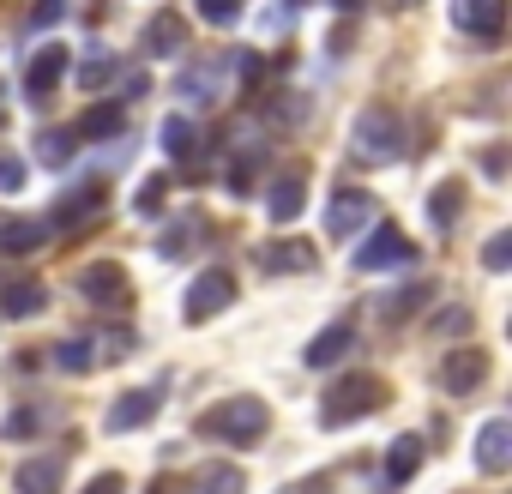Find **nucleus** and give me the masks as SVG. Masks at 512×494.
<instances>
[{
	"label": "nucleus",
	"instance_id": "obj_10",
	"mask_svg": "<svg viewBox=\"0 0 512 494\" xmlns=\"http://www.w3.org/2000/svg\"><path fill=\"white\" fill-rule=\"evenodd\" d=\"M440 386H446L452 398H470V392H482V386H488V350H476V344L452 350V356L440 362Z\"/></svg>",
	"mask_w": 512,
	"mask_h": 494
},
{
	"label": "nucleus",
	"instance_id": "obj_25",
	"mask_svg": "<svg viewBox=\"0 0 512 494\" xmlns=\"http://www.w3.org/2000/svg\"><path fill=\"white\" fill-rule=\"evenodd\" d=\"M199 229H205V217H199V211H187L181 223H169V235L157 241V254H163V260H187V254H193V247L205 241Z\"/></svg>",
	"mask_w": 512,
	"mask_h": 494
},
{
	"label": "nucleus",
	"instance_id": "obj_19",
	"mask_svg": "<svg viewBox=\"0 0 512 494\" xmlns=\"http://www.w3.org/2000/svg\"><path fill=\"white\" fill-rule=\"evenodd\" d=\"M350 350H356V326H350V320H338V326H326L320 338H308L302 362H308V368H332V362H344Z\"/></svg>",
	"mask_w": 512,
	"mask_h": 494
},
{
	"label": "nucleus",
	"instance_id": "obj_21",
	"mask_svg": "<svg viewBox=\"0 0 512 494\" xmlns=\"http://www.w3.org/2000/svg\"><path fill=\"white\" fill-rule=\"evenodd\" d=\"M61 476H67V464L55 452H43V458H25L13 482H19V494H61Z\"/></svg>",
	"mask_w": 512,
	"mask_h": 494
},
{
	"label": "nucleus",
	"instance_id": "obj_31",
	"mask_svg": "<svg viewBox=\"0 0 512 494\" xmlns=\"http://www.w3.org/2000/svg\"><path fill=\"white\" fill-rule=\"evenodd\" d=\"M43 422H49V410H43V404H19L0 434H7V440H37V434H43Z\"/></svg>",
	"mask_w": 512,
	"mask_h": 494
},
{
	"label": "nucleus",
	"instance_id": "obj_22",
	"mask_svg": "<svg viewBox=\"0 0 512 494\" xmlns=\"http://www.w3.org/2000/svg\"><path fill=\"white\" fill-rule=\"evenodd\" d=\"M49 308V290L31 284V278H13V284H0V314H13V320H31Z\"/></svg>",
	"mask_w": 512,
	"mask_h": 494
},
{
	"label": "nucleus",
	"instance_id": "obj_41",
	"mask_svg": "<svg viewBox=\"0 0 512 494\" xmlns=\"http://www.w3.org/2000/svg\"><path fill=\"white\" fill-rule=\"evenodd\" d=\"M79 494H127V482H121L115 470H103V476H91V482H85Z\"/></svg>",
	"mask_w": 512,
	"mask_h": 494
},
{
	"label": "nucleus",
	"instance_id": "obj_27",
	"mask_svg": "<svg viewBox=\"0 0 512 494\" xmlns=\"http://www.w3.org/2000/svg\"><path fill=\"white\" fill-rule=\"evenodd\" d=\"M193 494H247V470H235V464H205V470L193 476Z\"/></svg>",
	"mask_w": 512,
	"mask_h": 494
},
{
	"label": "nucleus",
	"instance_id": "obj_7",
	"mask_svg": "<svg viewBox=\"0 0 512 494\" xmlns=\"http://www.w3.org/2000/svg\"><path fill=\"white\" fill-rule=\"evenodd\" d=\"M452 25H458L470 43L494 49L500 31H506V0H452Z\"/></svg>",
	"mask_w": 512,
	"mask_h": 494
},
{
	"label": "nucleus",
	"instance_id": "obj_44",
	"mask_svg": "<svg viewBox=\"0 0 512 494\" xmlns=\"http://www.w3.org/2000/svg\"><path fill=\"white\" fill-rule=\"evenodd\" d=\"M145 494H169V482H151V488H145Z\"/></svg>",
	"mask_w": 512,
	"mask_h": 494
},
{
	"label": "nucleus",
	"instance_id": "obj_36",
	"mask_svg": "<svg viewBox=\"0 0 512 494\" xmlns=\"http://www.w3.org/2000/svg\"><path fill=\"white\" fill-rule=\"evenodd\" d=\"M482 266H488V272H506V266H512V235H506V229H500V235H488Z\"/></svg>",
	"mask_w": 512,
	"mask_h": 494
},
{
	"label": "nucleus",
	"instance_id": "obj_16",
	"mask_svg": "<svg viewBox=\"0 0 512 494\" xmlns=\"http://www.w3.org/2000/svg\"><path fill=\"white\" fill-rule=\"evenodd\" d=\"M302 205H308V175H302V169H284V175L266 187V211H272V223H296Z\"/></svg>",
	"mask_w": 512,
	"mask_h": 494
},
{
	"label": "nucleus",
	"instance_id": "obj_28",
	"mask_svg": "<svg viewBox=\"0 0 512 494\" xmlns=\"http://www.w3.org/2000/svg\"><path fill=\"white\" fill-rule=\"evenodd\" d=\"M163 151H169L175 163H193V157H199V133H193L187 115H169V121H163Z\"/></svg>",
	"mask_w": 512,
	"mask_h": 494
},
{
	"label": "nucleus",
	"instance_id": "obj_35",
	"mask_svg": "<svg viewBox=\"0 0 512 494\" xmlns=\"http://www.w3.org/2000/svg\"><path fill=\"white\" fill-rule=\"evenodd\" d=\"M205 25H235L241 19V0H193Z\"/></svg>",
	"mask_w": 512,
	"mask_h": 494
},
{
	"label": "nucleus",
	"instance_id": "obj_6",
	"mask_svg": "<svg viewBox=\"0 0 512 494\" xmlns=\"http://www.w3.org/2000/svg\"><path fill=\"white\" fill-rule=\"evenodd\" d=\"M416 260V241L398 229V223H380L362 247H356V272L368 278V272H386V266H410Z\"/></svg>",
	"mask_w": 512,
	"mask_h": 494
},
{
	"label": "nucleus",
	"instance_id": "obj_2",
	"mask_svg": "<svg viewBox=\"0 0 512 494\" xmlns=\"http://www.w3.org/2000/svg\"><path fill=\"white\" fill-rule=\"evenodd\" d=\"M380 404H386L380 374H338V380H326V392H320V422H326V428H344V422H356V416H368V410H380Z\"/></svg>",
	"mask_w": 512,
	"mask_h": 494
},
{
	"label": "nucleus",
	"instance_id": "obj_17",
	"mask_svg": "<svg viewBox=\"0 0 512 494\" xmlns=\"http://www.w3.org/2000/svg\"><path fill=\"white\" fill-rule=\"evenodd\" d=\"M422 458H428V446H422L416 434H398V440L386 446V470H380V488H392V494H398V488H404V482L422 470Z\"/></svg>",
	"mask_w": 512,
	"mask_h": 494
},
{
	"label": "nucleus",
	"instance_id": "obj_46",
	"mask_svg": "<svg viewBox=\"0 0 512 494\" xmlns=\"http://www.w3.org/2000/svg\"><path fill=\"white\" fill-rule=\"evenodd\" d=\"M398 7H416V0H398Z\"/></svg>",
	"mask_w": 512,
	"mask_h": 494
},
{
	"label": "nucleus",
	"instance_id": "obj_12",
	"mask_svg": "<svg viewBox=\"0 0 512 494\" xmlns=\"http://www.w3.org/2000/svg\"><path fill=\"white\" fill-rule=\"evenodd\" d=\"M368 217H374V193L368 187H338L332 205H326V235H356V229H368Z\"/></svg>",
	"mask_w": 512,
	"mask_h": 494
},
{
	"label": "nucleus",
	"instance_id": "obj_20",
	"mask_svg": "<svg viewBox=\"0 0 512 494\" xmlns=\"http://www.w3.org/2000/svg\"><path fill=\"white\" fill-rule=\"evenodd\" d=\"M43 241H49L43 217H0V254H37Z\"/></svg>",
	"mask_w": 512,
	"mask_h": 494
},
{
	"label": "nucleus",
	"instance_id": "obj_26",
	"mask_svg": "<svg viewBox=\"0 0 512 494\" xmlns=\"http://www.w3.org/2000/svg\"><path fill=\"white\" fill-rule=\"evenodd\" d=\"M97 362H103V344H97L91 332H79V338L55 344V368H67V374H85V368H97Z\"/></svg>",
	"mask_w": 512,
	"mask_h": 494
},
{
	"label": "nucleus",
	"instance_id": "obj_24",
	"mask_svg": "<svg viewBox=\"0 0 512 494\" xmlns=\"http://www.w3.org/2000/svg\"><path fill=\"white\" fill-rule=\"evenodd\" d=\"M260 157H266V145L253 139V133H241V145H235V163H229V193H253V175H260Z\"/></svg>",
	"mask_w": 512,
	"mask_h": 494
},
{
	"label": "nucleus",
	"instance_id": "obj_13",
	"mask_svg": "<svg viewBox=\"0 0 512 494\" xmlns=\"http://www.w3.org/2000/svg\"><path fill=\"white\" fill-rule=\"evenodd\" d=\"M157 410H163V386H133V392H121V398L109 404V434H133V428H145Z\"/></svg>",
	"mask_w": 512,
	"mask_h": 494
},
{
	"label": "nucleus",
	"instance_id": "obj_32",
	"mask_svg": "<svg viewBox=\"0 0 512 494\" xmlns=\"http://www.w3.org/2000/svg\"><path fill=\"white\" fill-rule=\"evenodd\" d=\"M428 284H410V290H398L392 302H386V320H404V314H416V308H428Z\"/></svg>",
	"mask_w": 512,
	"mask_h": 494
},
{
	"label": "nucleus",
	"instance_id": "obj_18",
	"mask_svg": "<svg viewBox=\"0 0 512 494\" xmlns=\"http://www.w3.org/2000/svg\"><path fill=\"white\" fill-rule=\"evenodd\" d=\"M187 49V19L181 13H151L145 19V55H157V61H169V55H181Z\"/></svg>",
	"mask_w": 512,
	"mask_h": 494
},
{
	"label": "nucleus",
	"instance_id": "obj_42",
	"mask_svg": "<svg viewBox=\"0 0 512 494\" xmlns=\"http://www.w3.org/2000/svg\"><path fill=\"white\" fill-rule=\"evenodd\" d=\"M235 73H241V85L253 91V85L266 79V61H260V55H241V61H235Z\"/></svg>",
	"mask_w": 512,
	"mask_h": 494
},
{
	"label": "nucleus",
	"instance_id": "obj_43",
	"mask_svg": "<svg viewBox=\"0 0 512 494\" xmlns=\"http://www.w3.org/2000/svg\"><path fill=\"white\" fill-rule=\"evenodd\" d=\"M332 7H344V13H356V7H362V0H332Z\"/></svg>",
	"mask_w": 512,
	"mask_h": 494
},
{
	"label": "nucleus",
	"instance_id": "obj_40",
	"mask_svg": "<svg viewBox=\"0 0 512 494\" xmlns=\"http://www.w3.org/2000/svg\"><path fill=\"white\" fill-rule=\"evenodd\" d=\"M25 187V163L19 157H0V193H19Z\"/></svg>",
	"mask_w": 512,
	"mask_h": 494
},
{
	"label": "nucleus",
	"instance_id": "obj_29",
	"mask_svg": "<svg viewBox=\"0 0 512 494\" xmlns=\"http://www.w3.org/2000/svg\"><path fill=\"white\" fill-rule=\"evenodd\" d=\"M458 211H464V181H440V187L428 193V217H434V229H452Z\"/></svg>",
	"mask_w": 512,
	"mask_h": 494
},
{
	"label": "nucleus",
	"instance_id": "obj_37",
	"mask_svg": "<svg viewBox=\"0 0 512 494\" xmlns=\"http://www.w3.org/2000/svg\"><path fill=\"white\" fill-rule=\"evenodd\" d=\"M115 79H121V103H127V97H145V91H151V73H145V67H133V73L121 67Z\"/></svg>",
	"mask_w": 512,
	"mask_h": 494
},
{
	"label": "nucleus",
	"instance_id": "obj_11",
	"mask_svg": "<svg viewBox=\"0 0 512 494\" xmlns=\"http://www.w3.org/2000/svg\"><path fill=\"white\" fill-rule=\"evenodd\" d=\"M61 73H67V49H61V43H43V49L25 61V103H49L55 85H61Z\"/></svg>",
	"mask_w": 512,
	"mask_h": 494
},
{
	"label": "nucleus",
	"instance_id": "obj_30",
	"mask_svg": "<svg viewBox=\"0 0 512 494\" xmlns=\"http://www.w3.org/2000/svg\"><path fill=\"white\" fill-rule=\"evenodd\" d=\"M79 151V139H73V127H49V133H37V163H49V169H61L67 157Z\"/></svg>",
	"mask_w": 512,
	"mask_h": 494
},
{
	"label": "nucleus",
	"instance_id": "obj_9",
	"mask_svg": "<svg viewBox=\"0 0 512 494\" xmlns=\"http://www.w3.org/2000/svg\"><path fill=\"white\" fill-rule=\"evenodd\" d=\"M314 266H320V247H314V241H302V235H272V241L260 247V272H272V278L314 272Z\"/></svg>",
	"mask_w": 512,
	"mask_h": 494
},
{
	"label": "nucleus",
	"instance_id": "obj_15",
	"mask_svg": "<svg viewBox=\"0 0 512 494\" xmlns=\"http://www.w3.org/2000/svg\"><path fill=\"white\" fill-rule=\"evenodd\" d=\"M73 139H79V145H97V139H127V103H91V109L73 121Z\"/></svg>",
	"mask_w": 512,
	"mask_h": 494
},
{
	"label": "nucleus",
	"instance_id": "obj_5",
	"mask_svg": "<svg viewBox=\"0 0 512 494\" xmlns=\"http://www.w3.org/2000/svg\"><path fill=\"white\" fill-rule=\"evenodd\" d=\"M229 302H235V278H229L223 266H205V272H199V278L187 284L181 320H187V326H205V320H211V314H223Z\"/></svg>",
	"mask_w": 512,
	"mask_h": 494
},
{
	"label": "nucleus",
	"instance_id": "obj_1",
	"mask_svg": "<svg viewBox=\"0 0 512 494\" xmlns=\"http://www.w3.org/2000/svg\"><path fill=\"white\" fill-rule=\"evenodd\" d=\"M266 428H272V410H266V398H253V392L223 398V404H211V410L199 416V434H205V440H223V446H241V452L260 446Z\"/></svg>",
	"mask_w": 512,
	"mask_h": 494
},
{
	"label": "nucleus",
	"instance_id": "obj_8",
	"mask_svg": "<svg viewBox=\"0 0 512 494\" xmlns=\"http://www.w3.org/2000/svg\"><path fill=\"white\" fill-rule=\"evenodd\" d=\"M103 199H109V187L91 175V181H79V187H67L61 199H55V211L43 217L49 229H79V223H91L97 211H103Z\"/></svg>",
	"mask_w": 512,
	"mask_h": 494
},
{
	"label": "nucleus",
	"instance_id": "obj_33",
	"mask_svg": "<svg viewBox=\"0 0 512 494\" xmlns=\"http://www.w3.org/2000/svg\"><path fill=\"white\" fill-rule=\"evenodd\" d=\"M121 73V61H109V55H97V61H85L79 67V91H97V85H109Z\"/></svg>",
	"mask_w": 512,
	"mask_h": 494
},
{
	"label": "nucleus",
	"instance_id": "obj_3",
	"mask_svg": "<svg viewBox=\"0 0 512 494\" xmlns=\"http://www.w3.org/2000/svg\"><path fill=\"white\" fill-rule=\"evenodd\" d=\"M350 151H356V163H368V169L404 157V121H398V109H386V103L362 109V115H356V139H350Z\"/></svg>",
	"mask_w": 512,
	"mask_h": 494
},
{
	"label": "nucleus",
	"instance_id": "obj_4",
	"mask_svg": "<svg viewBox=\"0 0 512 494\" xmlns=\"http://www.w3.org/2000/svg\"><path fill=\"white\" fill-rule=\"evenodd\" d=\"M73 290H79V302H91V308H103V314H115V308L133 302V278H127V266H115V260H91V266H79Z\"/></svg>",
	"mask_w": 512,
	"mask_h": 494
},
{
	"label": "nucleus",
	"instance_id": "obj_34",
	"mask_svg": "<svg viewBox=\"0 0 512 494\" xmlns=\"http://www.w3.org/2000/svg\"><path fill=\"white\" fill-rule=\"evenodd\" d=\"M428 332H440V338H464V332H470V308H440V314L428 320Z\"/></svg>",
	"mask_w": 512,
	"mask_h": 494
},
{
	"label": "nucleus",
	"instance_id": "obj_39",
	"mask_svg": "<svg viewBox=\"0 0 512 494\" xmlns=\"http://www.w3.org/2000/svg\"><path fill=\"white\" fill-rule=\"evenodd\" d=\"M163 187H169L163 175H145V187H139V211H145V217H151V211L163 205Z\"/></svg>",
	"mask_w": 512,
	"mask_h": 494
},
{
	"label": "nucleus",
	"instance_id": "obj_45",
	"mask_svg": "<svg viewBox=\"0 0 512 494\" xmlns=\"http://www.w3.org/2000/svg\"><path fill=\"white\" fill-rule=\"evenodd\" d=\"M290 7H308V0H290Z\"/></svg>",
	"mask_w": 512,
	"mask_h": 494
},
{
	"label": "nucleus",
	"instance_id": "obj_23",
	"mask_svg": "<svg viewBox=\"0 0 512 494\" xmlns=\"http://www.w3.org/2000/svg\"><path fill=\"white\" fill-rule=\"evenodd\" d=\"M175 91H181L187 103H211V97L223 91V61H193V67L175 79Z\"/></svg>",
	"mask_w": 512,
	"mask_h": 494
},
{
	"label": "nucleus",
	"instance_id": "obj_14",
	"mask_svg": "<svg viewBox=\"0 0 512 494\" xmlns=\"http://www.w3.org/2000/svg\"><path fill=\"white\" fill-rule=\"evenodd\" d=\"M506 464H512V422L506 416H488L476 428V470L482 476H500Z\"/></svg>",
	"mask_w": 512,
	"mask_h": 494
},
{
	"label": "nucleus",
	"instance_id": "obj_38",
	"mask_svg": "<svg viewBox=\"0 0 512 494\" xmlns=\"http://www.w3.org/2000/svg\"><path fill=\"white\" fill-rule=\"evenodd\" d=\"M61 13H67V0H37V7H31V31H49Z\"/></svg>",
	"mask_w": 512,
	"mask_h": 494
}]
</instances>
